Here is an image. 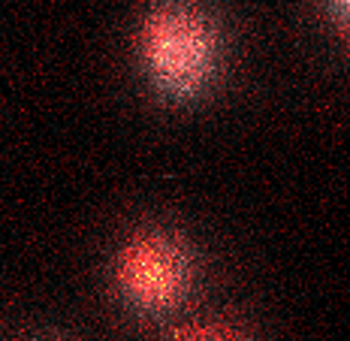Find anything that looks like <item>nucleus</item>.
<instances>
[{
  "label": "nucleus",
  "mask_w": 350,
  "mask_h": 341,
  "mask_svg": "<svg viewBox=\"0 0 350 341\" xmlns=\"http://www.w3.org/2000/svg\"><path fill=\"white\" fill-rule=\"evenodd\" d=\"M145 70L172 97L200 94L217 70V33L200 10L185 3L157 6L142 25Z\"/></svg>",
  "instance_id": "f257e3e1"
},
{
  "label": "nucleus",
  "mask_w": 350,
  "mask_h": 341,
  "mask_svg": "<svg viewBox=\"0 0 350 341\" xmlns=\"http://www.w3.org/2000/svg\"><path fill=\"white\" fill-rule=\"evenodd\" d=\"M124 293L142 308H166L191 284V260L181 245L163 236H142L124 248L118 260Z\"/></svg>",
  "instance_id": "f03ea898"
},
{
  "label": "nucleus",
  "mask_w": 350,
  "mask_h": 341,
  "mask_svg": "<svg viewBox=\"0 0 350 341\" xmlns=\"http://www.w3.org/2000/svg\"><path fill=\"white\" fill-rule=\"evenodd\" d=\"M172 341H242V338L230 336V332H221V329H185Z\"/></svg>",
  "instance_id": "7ed1b4c3"
},
{
  "label": "nucleus",
  "mask_w": 350,
  "mask_h": 341,
  "mask_svg": "<svg viewBox=\"0 0 350 341\" xmlns=\"http://www.w3.org/2000/svg\"><path fill=\"white\" fill-rule=\"evenodd\" d=\"M329 3L335 6V10H345V6H347V0H329Z\"/></svg>",
  "instance_id": "20e7f679"
}]
</instances>
